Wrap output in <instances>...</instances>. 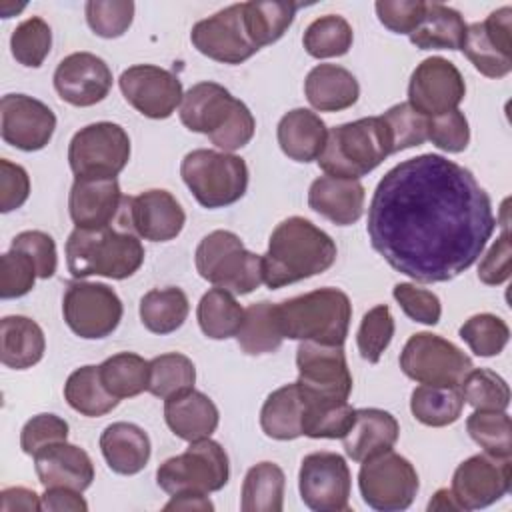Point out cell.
<instances>
[{"label":"cell","instance_id":"obj_1","mask_svg":"<svg viewBox=\"0 0 512 512\" xmlns=\"http://www.w3.org/2000/svg\"><path fill=\"white\" fill-rule=\"evenodd\" d=\"M496 226L492 200L474 174L420 154L390 168L368 206L372 248L400 274L424 284L468 270Z\"/></svg>","mask_w":512,"mask_h":512},{"label":"cell","instance_id":"obj_2","mask_svg":"<svg viewBox=\"0 0 512 512\" xmlns=\"http://www.w3.org/2000/svg\"><path fill=\"white\" fill-rule=\"evenodd\" d=\"M338 256L336 242L302 216L282 220L262 254V278L270 290L326 272Z\"/></svg>","mask_w":512,"mask_h":512},{"label":"cell","instance_id":"obj_3","mask_svg":"<svg viewBox=\"0 0 512 512\" xmlns=\"http://www.w3.org/2000/svg\"><path fill=\"white\" fill-rule=\"evenodd\" d=\"M180 122L230 154L246 146L256 130L250 108L216 82H198L184 92Z\"/></svg>","mask_w":512,"mask_h":512},{"label":"cell","instance_id":"obj_4","mask_svg":"<svg viewBox=\"0 0 512 512\" xmlns=\"http://www.w3.org/2000/svg\"><path fill=\"white\" fill-rule=\"evenodd\" d=\"M66 264L76 280L88 276L124 280L144 264V246L128 230L74 228L66 240Z\"/></svg>","mask_w":512,"mask_h":512},{"label":"cell","instance_id":"obj_5","mask_svg":"<svg viewBox=\"0 0 512 512\" xmlns=\"http://www.w3.org/2000/svg\"><path fill=\"white\" fill-rule=\"evenodd\" d=\"M276 316L284 338L342 346L352 320V304L342 290L326 286L276 304Z\"/></svg>","mask_w":512,"mask_h":512},{"label":"cell","instance_id":"obj_6","mask_svg":"<svg viewBox=\"0 0 512 512\" xmlns=\"http://www.w3.org/2000/svg\"><path fill=\"white\" fill-rule=\"evenodd\" d=\"M392 154L388 128L380 116H368L334 126L328 132L318 166L328 176L358 180Z\"/></svg>","mask_w":512,"mask_h":512},{"label":"cell","instance_id":"obj_7","mask_svg":"<svg viewBox=\"0 0 512 512\" xmlns=\"http://www.w3.org/2000/svg\"><path fill=\"white\" fill-rule=\"evenodd\" d=\"M198 274L216 288L250 294L262 282V256L244 248L238 234L214 230L204 236L194 254Z\"/></svg>","mask_w":512,"mask_h":512},{"label":"cell","instance_id":"obj_8","mask_svg":"<svg viewBox=\"0 0 512 512\" xmlns=\"http://www.w3.org/2000/svg\"><path fill=\"white\" fill-rule=\"evenodd\" d=\"M180 176L204 208H224L238 202L248 188L246 162L230 152L192 150L180 164Z\"/></svg>","mask_w":512,"mask_h":512},{"label":"cell","instance_id":"obj_9","mask_svg":"<svg viewBox=\"0 0 512 512\" xmlns=\"http://www.w3.org/2000/svg\"><path fill=\"white\" fill-rule=\"evenodd\" d=\"M228 476V454L210 438L190 442L182 454L164 460L156 470L158 486L170 496L218 492L228 484Z\"/></svg>","mask_w":512,"mask_h":512},{"label":"cell","instance_id":"obj_10","mask_svg":"<svg viewBox=\"0 0 512 512\" xmlns=\"http://www.w3.org/2000/svg\"><path fill=\"white\" fill-rule=\"evenodd\" d=\"M298 388L306 404L348 402L352 374L342 346H326L304 340L296 350Z\"/></svg>","mask_w":512,"mask_h":512},{"label":"cell","instance_id":"obj_11","mask_svg":"<svg viewBox=\"0 0 512 512\" xmlns=\"http://www.w3.org/2000/svg\"><path fill=\"white\" fill-rule=\"evenodd\" d=\"M400 368L420 384L460 386L474 364L454 342L432 332H416L400 352Z\"/></svg>","mask_w":512,"mask_h":512},{"label":"cell","instance_id":"obj_12","mask_svg":"<svg viewBox=\"0 0 512 512\" xmlns=\"http://www.w3.org/2000/svg\"><path fill=\"white\" fill-rule=\"evenodd\" d=\"M128 160V132L114 122H94L80 128L68 146V164L76 178H116Z\"/></svg>","mask_w":512,"mask_h":512},{"label":"cell","instance_id":"obj_13","mask_svg":"<svg viewBox=\"0 0 512 512\" xmlns=\"http://www.w3.org/2000/svg\"><path fill=\"white\" fill-rule=\"evenodd\" d=\"M362 500L380 512L406 510L418 494V472L410 460L388 450L362 462L358 472Z\"/></svg>","mask_w":512,"mask_h":512},{"label":"cell","instance_id":"obj_14","mask_svg":"<svg viewBox=\"0 0 512 512\" xmlns=\"http://www.w3.org/2000/svg\"><path fill=\"white\" fill-rule=\"evenodd\" d=\"M118 294L102 282H70L62 298V314L68 328L86 340L110 336L122 320Z\"/></svg>","mask_w":512,"mask_h":512},{"label":"cell","instance_id":"obj_15","mask_svg":"<svg viewBox=\"0 0 512 512\" xmlns=\"http://www.w3.org/2000/svg\"><path fill=\"white\" fill-rule=\"evenodd\" d=\"M350 468L336 452H312L302 458L298 488L302 502L314 512H346L350 508Z\"/></svg>","mask_w":512,"mask_h":512},{"label":"cell","instance_id":"obj_16","mask_svg":"<svg viewBox=\"0 0 512 512\" xmlns=\"http://www.w3.org/2000/svg\"><path fill=\"white\" fill-rule=\"evenodd\" d=\"M464 96L466 84L460 70L442 56L422 60L410 76L408 104L428 118L456 110Z\"/></svg>","mask_w":512,"mask_h":512},{"label":"cell","instance_id":"obj_17","mask_svg":"<svg viewBox=\"0 0 512 512\" xmlns=\"http://www.w3.org/2000/svg\"><path fill=\"white\" fill-rule=\"evenodd\" d=\"M462 50L474 68L488 78H504L512 70V8L502 6L484 22L466 26Z\"/></svg>","mask_w":512,"mask_h":512},{"label":"cell","instance_id":"obj_18","mask_svg":"<svg viewBox=\"0 0 512 512\" xmlns=\"http://www.w3.org/2000/svg\"><path fill=\"white\" fill-rule=\"evenodd\" d=\"M126 102L142 116L164 120L182 102V82L170 70L154 64H134L118 78Z\"/></svg>","mask_w":512,"mask_h":512},{"label":"cell","instance_id":"obj_19","mask_svg":"<svg viewBox=\"0 0 512 512\" xmlns=\"http://www.w3.org/2000/svg\"><path fill=\"white\" fill-rule=\"evenodd\" d=\"M190 40L200 54L224 64H240L258 52L244 26L242 2L196 22Z\"/></svg>","mask_w":512,"mask_h":512},{"label":"cell","instance_id":"obj_20","mask_svg":"<svg viewBox=\"0 0 512 512\" xmlns=\"http://www.w3.org/2000/svg\"><path fill=\"white\" fill-rule=\"evenodd\" d=\"M512 464L510 458H494L490 454H474L452 476V494L462 510L486 508L510 490Z\"/></svg>","mask_w":512,"mask_h":512},{"label":"cell","instance_id":"obj_21","mask_svg":"<svg viewBox=\"0 0 512 512\" xmlns=\"http://www.w3.org/2000/svg\"><path fill=\"white\" fill-rule=\"evenodd\" d=\"M56 116L40 100L26 94H6L0 100L2 140L18 150H42L54 134Z\"/></svg>","mask_w":512,"mask_h":512},{"label":"cell","instance_id":"obj_22","mask_svg":"<svg viewBox=\"0 0 512 512\" xmlns=\"http://www.w3.org/2000/svg\"><path fill=\"white\" fill-rule=\"evenodd\" d=\"M54 88L58 96L78 108L102 102L112 88L108 64L92 52H74L60 60L54 70Z\"/></svg>","mask_w":512,"mask_h":512},{"label":"cell","instance_id":"obj_23","mask_svg":"<svg viewBox=\"0 0 512 512\" xmlns=\"http://www.w3.org/2000/svg\"><path fill=\"white\" fill-rule=\"evenodd\" d=\"M122 210L134 234L150 242L174 240L186 224V214L180 202L162 188L144 190L138 196L124 198Z\"/></svg>","mask_w":512,"mask_h":512},{"label":"cell","instance_id":"obj_24","mask_svg":"<svg viewBox=\"0 0 512 512\" xmlns=\"http://www.w3.org/2000/svg\"><path fill=\"white\" fill-rule=\"evenodd\" d=\"M124 196L116 178H76L68 210L76 228H104L122 210Z\"/></svg>","mask_w":512,"mask_h":512},{"label":"cell","instance_id":"obj_25","mask_svg":"<svg viewBox=\"0 0 512 512\" xmlns=\"http://www.w3.org/2000/svg\"><path fill=\"white\" fill-rule=\"evenodd\" d=\"M32 458L38 480L44 488L60 486L84 492L94 480V464L88 452L76 444L56 442Z\"/></svg>","mask_w":512,"mask_h":512},{"label":"cell","instance_id":"obj_26","mask_svg":"<svg viewBox=\"0 0 512 512\" xmlns=\"http://www.w3.org/2000/svg\"><path fill=\"white\" fill-rule=\"evenodd\" d=\"M366 190L360 180L320 176L310 184L308 206L338 226H350L364 212Z\"/></svg>","mask_w":512,"mask_h":512},{"label":"cell","instance_id":"obj_27","mask_svg":"<svg viewBox=\"0 0 512 512\" xmlns=\"http://www.w3.org/2000/svg\"><path fill=\"white\" fill-rule=\"evenodd\" d=\"M400 434L398 420L380 408H360L352 428L342 438L344 452L354 462H364L392 450Z\"/></svg>","mask_w":512,"mask_h":512},{"label":"cell","instance_id":"obj_28","mask_svg":"<svg viewBox=\"0 0 512 512\" xmlns=\"http://www.w3.org/2000/svg\"><path fill=\"white\" fill-rule=\"evenodd\" d=\"M164 420L178 438L194 442L212 436L218 428L220 414L216 404L204 392L192 388L180 396L164 400Z\"/></svg>","mask_w":512,"mask_h":512},{"label":"cell","instance_id":"obj_29","mask_svg":"<svg viewBox=\"0 0 512 512\" xmlns=\"http://www.w3.org/2000/svg\"><path fill=\"white\" fill-rule=\"evenodd\" d=\"M100 450L108 468L122 476L138 474L150 460V438L132 422H114L100 434Z\"/></svg>","mask_w":512,"mask_h":512},{"label":"cell","instance_id":"obj_30","mask_svg":"<svg viewBox=\"0 0 512 512\" xmlns=\"http://www.w3.org/2000/svg\"><path fill=\"white\" fill-rule=\"evenodd\" d=\"M280 150L294 162H312L324 150L328 130L324 120L306 108L286 112L276 128Z\"/></svg>","mask_w":512,"mask_h":512},{"label":"cell","instance_id":"obj_31","mask_svg":"<svg viewBox=\"0 0 512 512\" xmlns=\"http://www.w3.org/2000/svg\"><path fill=\"white\" fill-rule=\"evenodd\" d=\"M304 94L320 112H340L356 104L360 86L354 74L338 64H318L304 80Z\"/></svg>","mask_w":512,"mask_h":512},{"label":"cell","instance_id":"obj_32","mask_svg":"<svg viewBox=\"0 0 512 512\" xmlns=\"http://www.w3.org/2000/svg\"><path fill=\"white\" fill-rule=\"evenodd\" d=\"M46 350L42 328L26 316H4L0 322V360L14 370L38 364Z\"/></svg>","mask_w":512,"mask_h":512},{"label":"cell","instance_id":"obj_33","mask_svg":"<svg viewBox=\"0 0 512 512\" xmlns=\"http://www.w3.org/2000/svg\"><path fill=\"white\" fill-rule=\"evenodd\" d=\"M408 36L420 50H462L466 22L454 8L442 2H426L422 20Z\"/></svg>","mask_w":512,"mask_h":512},{"label":"cell","instance_id":"obj_34","mask_svg":"<svg viewBox=\"0 0 512 512\" xmlns=\"http://www.w3.org/2000/svg\"><path fill=\"white\" fill-rule=\"evenodd\" d=\"M304 396L296 382L274 390L260 410V426L268 438L294 440L302 436L304 422Z\"/></svg>","mask_w":512,"mask_h":512},{"label":"cell","instance_id":"obj_35","mask_svg":"<svg viewBox=\"0 0 512 512\" xmlns=\"http://www.w3.org/2000/svg\"><path fill=\"white\" fill-rule=\"evenodd\" d=\"M298 8L300 4L282 2V0L242 2L244 26L254 46L260 50L280 40L284 32L292 26Z\"/></svg>","mask_w":512,"mask_h":512},{"label":"cell","instance_id":"obj_36","mask_svg":"<svg viewBox=\"0 0 512 512\" xmlns=\"http://www.w3.org/2000/svg\"><path fill=\"white\" fill-rule=\"evenodd\" d=\"M64 398L70 408L88 418L104 416L112 412L120 402L106 390L100 378V368L92 364L76 368L68 376L64 384Z\"/></svg>","mask_w":512,"mask_h":512},{"label":"cell","instance_id":"obj_37","mask_svg":"<svg viewBox=\"0 0 512 512\" xmlns=\"http://www.w3.org/2000/svg\"><path fill=\"white\" fill-rule=\"evenodd\" d=\"M284 472L274 462L252 466L242 482V512H282L284 508Z\"/></svg>","mask_w":512,"mask_h":512},{"label":"cell","instance_id":"obj_38","mask_svg":"<svg viewBox=\"0 0 512 512\" xmlns=\"http://www.w3.org/2000/svg\"><path fill=\"white\" fill-rule=\"evenodd\" d=\"M188 312V296L176 286L154 288L140 300V320L154 334L176 332L188 318Z\"/></svg>","mask_w":512,"mask_h":512},{"label":"cell","instance_id":"obj_39","mask_svg":"<svg viewBox=\"0 0 512 512\" xmlns=\"http://www.w3.org/2000/svg\"><path fill=\"white\" fill-rule=\"evenodd\" d=\"M236 340H238V346L250 356L270 354L278 350L284 336L278 324L276 304L268 300L250 304L244 310V320L236 334Z\"/></svg>","mask_w":512,"mask_h":512},{"label":"cell","instance_id":"obj_40","mask_svg":"<svg viewBox=\"0 0 512 512\" xmlns=\"http://www.w3.org/2000/svg\"><path fill=\"white\" fill-rule=\"evenodd\" d=\"M464 408V396L460 386H430L422 384L414 388L410 396L412 416L424 426L442 428L454 424Z\"/></svg>","mask_w":512,"mask_h":512},{"label":"cell","instance_id":"obj_41","mask_svg":"<svg viewBox=\"0 0 512 512\" xmlns=\"http://www.w3.org/2000/svg\"><path fill=\"white\" fill-rule=\"evenodd\" d=\"M196 318H198L200 330L208 338L226 340L238 334L244 320V308L238 304L232 292L222 288H212L200 298Z\"/></svg>","mask_w":512,"mask_h":512},{"label":"cell","instance_id":"obj_42","mask_svg":"<svg viewBox=\"0 0 512 512\" xmlns=\"http://www.w3.org/2000/svg\"><path fill=\"white\" fill-rule=\"evenodd\" d=\"M98 368L102 384L118 400L132 398L148 390L150 362L134 352H118L106 358Z\"/></svg>","mask_w":512,"mask_h":512},{"label":"cell","instance_id":"obj_43","mask_svg":"<svg viewBox=\"0 0 512 512\" xmlns=\"http://www.w3.org/2000/svg\"><path fill=\"white\" fill-rule=\"evenodd\" d=\"M196 368L192 360L180 352L160 354L150 360L148 392L156 398L168 400L194 388Z\"/></svg>","mask_w":512,"mask_h":512},{"label":"cell","instance_id":"obj_44","mask_svg":"<svg viewBox=\"0 0 512 512\" xmlns=\"http://www.w3.org/2000/svg\"><path fill=\"white\" fill-rule=\"evenodd\" d=\"M354 42L352 26L338 14H326L308 24L302 36L306 52L314 58L344 56Z\"/></svg>","mask_w":512,"mask_h":512},{"label":"cell","instance_id":"obj_45","mask_svg":"<svg viewBox=\"0 0 512 512\" xmlns=\"http://www.w3.org/2000/svg\"><path fill=\"white\" fill-rule=\"evenodd\" d=\"M470 438L494 458L512 456V420L506 412L476 410L466 420Z\"/></svg>","mask_w":512,"mask_h":512},{"label":"cell","instance_id":"obj_46","mask_svg":"<svg viewBox=\"0 0 512 512\" xmlns=\"http://www.w3.org/2000/svg\"><path fill=\"white\" fill-rule=\"evenodd\" d=\"M464 402L474 410L506 412L510 404V388L506 380L488 368H472L460 382Z\"/></svg>","mask_w":512,"mask_h":512},{"label":"cell","instance_id":"obj_47","mask_svg":"<svg viewBox=\"0 0 512 512\" xmlns=\"http://www.w3.org/2000/svg\"><path fill=\"white\" fill-rule=\"evenodd\" d=\"M460 338L468 344V348L482 358L498 356L508 340L510 328L508 324L496 314H474L460 326Z\"/></svg>","mask_w":512,"mask_h":512},{"label":"cell","instance_id":"obj_48","mask_svg":"<svg viewBox=\"0 0 512 512\" xmlns=\"http://www.w3.org/2000/svg\"><path fill=\"white\" fill-rule=\"evenodd\" d=\"M52 48V30L40 18L32 16L20 22L10 36V50L16 62L28 68H38Z\"/></svg>","mask_w":512,"mask_h":512},{"label":"cell","instance_id":"obj_49","mask_svg":"<svg viewBox=\"0 0 512 512\" xmlns=\"http://www.w3.org/2000/svg\"><path fill=\"white\" fill-rule=\"evenodd\" d=\"M306 404V400H304ZM356 410L348 402L340 404H306L302 436L308 438H344L352 428Z\"/></svg>","mask_w":512,"mask_h":512},{"label":"cell","instance_id":"obj_50","mask_svg":"<svg viewBox=\"0 0 512 512\" xmlns=\"http://www.w3.org/2000/svg\"><path fill=\"white\" fill-rule=\"evenodd\" d=\"M388 128L392 154L420 146L428 140V116L414 110L408 102L394 104L380 116Z\"/></svg>","mask_w":512,"mask_h":512},{"label":"cell","instance_id":"obj_51","mask_svg":"<svg viewBox=\"0 0 512 512\" xmlns=\"http://www.w3.org/2000/svg\"><path fill=\"white\" fill-rule=\"evenodd\" d=\"M392 336H394V318L390 308L386 304H378L370 308L364 314L356 334L360 356L366 362L376 364L384 354V350L390 346Z\"/></svg>","mask_w":512,"mask_h":512},{"label":"cell","instance_id":"obj_52","mask_svg":"<svg viewBox=\"0 0 512 512\" xmlns=\"http://www.w3.org/2000/svg\"><path fill=\"white\" fill-rule=\"evenodd\" d=\"M134 20V2L130 0H90L86 2V22L100 38L122 36Z\"/></svg>","mask_w":512,"mask_h":512},{"label":"cell","instance_id":"obj_53","mask_svg":"<svg viewBox=\"0 0 512 512\" xmlns=\"http://www.w3.org/2000/svg\"><path fill=\"white\" fill-rule=\"evenodd\" d=\"M38 278L36 266L22 250L10 248L0 256V298L26 296Z\"/></svg>","mask_w":512,"mask_h":512},{"label":"cell","instance_id":"obj_54","mask_svg":"<svg viewBox=\"0 0 512 512\" xmlns=\"http://www.w3.org/2000/svg\"><path fill=\"white\" fill-rule=\"evenodd\" d=\"M392 294H394V300L398 302V306L402 308V312L410 320L426 324V326H434L440 322L442 304H440V298L432 290L420 288L410 282H400L394 286Z\"/></svg>","mask_w":512,"mask_h":512},{"label":"cell","instance_id":"obj_55","mask_svg":"<svg viewBox=\"0 0 512 512\" xmlns=\"http://www.w3.org/2000/svg\"><path fill=\"white\" fill-rule=\"evenodd\" d=\"M428 140H432V144L444 152H464L470 142V128L464 112L456 108L428 118Z\"/></svg>","mask_w":512,"mask_h":512},{"label":"cell","instance_id":"obj_56","mask_svg":"<svg viewBox=\"0 0 512 512\" xmlns=\"http://www.w3.org/2000/svg\"><path fill=\"white\" fill-rule=\"evenodd\" d=\"M68 422L56 414H36L32 416L20 432V448L28 456H36L50 444L66 442Z\"/></svg>","mask_w":512,"mask_h":512},{"label":"cell","instance_id":"obj_57","mask_svg":"<svg viewBox=\"0 0 512 512\" xmlns=\"http://www.w3.org/2000/svg\"><path fill=\"white\" fill-rule=\"evenodd\" d=\"M16 250H22L36 266L38 278L46 280L52 278L58 266V254H56V242L50 234L42 230H24L16 234L12 240V246Z\"/></svg>","mask_w":512,"mask_h":512},{"label":"cell","instance_id":"obj_58","mask_svg":"<svg viewBox=\"0 0 512 512\" xmlns=\"http://www.w3.org/2000/svg\"><path fill=\"white\" fill-rule=\"evenodd\" d=\"M380 24L390 32L410 34L424 16L426 2L420 0H378L374 4Z\"/></svg>","mask_w":512,"mask_h":512},{"label":"cell","instance_id":"obj_59","mask_svg":"<svg viewBox=\"0 0 512 512\" xmlns=\"http://www.w3.org/2000/svg\"><path fill=\"white\" fill-rule=\"evenodd\" d=\"M30 196V176L20 166L6 158L0 160V212L20 208Z\"/></svg>","mask_w":512,"mask_h":512},{"label":"cell","instance_id":"obj_60","mask_svg":"<svg viewBox=\"0 0 512 512\" xmlns=\"http://www.w3.org/2000/svg\"><path fill=\"white\" fill-rule=\"evenodd\" d=\"M510 234L504 226V232L498 236V240L490 246L486 256L482 258L478 266V278L480 282L488 286H498L510 278Z\"/></svg>","mask_w":512,"mask_h":512},{"label":"cell","instance_id":"obj_61","mask_svg":"<svg viewBox=\"0 0 512 512\" xmlns=\"http://www.w3.org/2000/svg\"><path fill=\"white\" fill-rule=\"evenodd\" d=\"M42 510L48 512H86L88 504L82 498V492L72 488H46L42 494Z\"/></svg>","mask_w":512,"mask_h":512},{"label":"cell","instance_id":"obj_62","mask_svg":"<svg viewBox=\"0 0 512 512\" xmlns=\"http://www.w3.org/2000/svg\"><path fill=\"white\" fill-rule=\"evenodd\" d=\"M0 510L2 512H38L42 510V496H38L34 490L24 486H12L4 488L0 492Z\"/></svg>","mask_w":512,"mask_h":512},{"label":"cell","instance_id":"obj_63","mask_svg":"<svg viewBox=\"0 0 512 512\" xmlns=\"http://www.w3.org/2000/svg\"><path fill=\"white\" fill-rule=\"evenodd\" d=\"M164 510H196V512H212L214 504L210 502L208 494H194V492H186V494H174L166 504Z\"/></svg>","mask_w":512,"mask_h":512},{"label":"cell","instance_id":"obj_64","mask_svg":"<svg viewBox=\"0 0 512 512\" xmlns=\"http://www.w3.org/2000/svg\"><path fill=\"white\" fill-rule=\"evenodd\" d=\"M428 510L430 512H436V510H440V512H452V510H462L460 508V504H458V500L454 498V494H452V490L450 488H440V490H436V494L432 496V500L428 502Z\"/></svg>","mask_w":512,"mask_h":512}]
</instances>
